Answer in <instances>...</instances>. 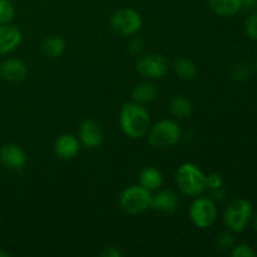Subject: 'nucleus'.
<instances>
[{
  "instance_id": "f8f14e48",
  "label": "nucleus",
  "mask_w": 257,
  "mask_h": 257,
  "mask_svg": "<svg viewBox=\"0 0 257 257\" xmlns=\"http://www.w3.org/2000/svg\"><path fill=\"white\" fill-rule=\"evenodd\" d=\"M80 148V142L75 136L70 133H64L55 140L54 152L62 160H72L78 155Z\"/></svg>"
},
{
  "instance_id": "4468645a",
  "label": "nucleus",
  "mask_w": 257,
  "mask_h": 257,
  "mask_svg": "<svg viewBox=\"0 0 257 257\" xmlns=\"http://www.w3.org/2000/svg\"><path fill=\"white\" fill-rule=\"evenodd\" d=\"M178 207V197L172 190H161L152 195L151 208L163 213H173Z\"/></svg>"
},
{
  "instance_id": "ddd939ff",
  "label": "nucleus",
  "mask_w": 257,
  "mask_h": 257,
  "mask_svg": "<svg viewBox=\"0 0 257 257\" xmlns=\"http://www.w3.org/2000/svg\"><path fill=\"white\" fill-rule=\"evenodd\" d=\"M27 64L17 58H10L0 64V75L8 82H20L27 77Z\"/></svg>"
},
{
  "instance_id": "7c9ffc66",
  "label": "nucleus",
  "mask_w": 257,
  "mask_h": 257,
  "mask_svg": "<svg viewBox=\"0 0 257 257\" xmlns=\"http://www.w3.org/2000/svg\"><path fill=\"white\" fill-rule=\"evenodd\" d=\"M255 226H256V230H257V217H256V221H255Z\"/></svg>"
},
{
  "instance_id": "2f4dec72",
  "label": "nucleus",
  "mask_w": 257,
  "mask_h": 257,
  "mask_svg": "<svg viewBox=\"0 0 257 257\" xmlns=\"http://www.w3.org/2000/svg\"><path fill=\"white\" fill-rule=\"evenodd\" d=\"M256 67H257V63H256Z\"/></svg>"
},
{
  "instance_id": "f03ea898",
  "label": "nucleus",
  "mask_w": 257,
  "mask_h": 257,
  "mask_svg": "<svg viewBox=\"0 0 257 257\" xmlns=\"http://www.w3.org/2000/svg\"><path fill=\"white\" fill-rule=\"evenodd\" d=\"M176 183L181 192L190 197L201 196L207 188L206 175L195 163H183L176 172Z\"/></svg>"
},
{
  "instance_id": "5701e85b",
  "label": "nucleus",
  "mask_w": 257,
  "mask_h": 257,
  "mask_svg": "<svg viewBox=\"0 0 257 257\" xmlns=\"http://www.w3.org/2000/svg\"><path fill=\"white\" fill-rule=\"evenodd\" d=\"M233 243H235V238L231 233L223 232L218 236L217 245L221 250H230L233 247Z\"/></svg>"
},
{
  "instance_id": "bb28decb",
  "label": "nucleus",
  "mask_w": 257,
  "mask_h": 257,
  "mask_svg": "<svg viewBox=\"0 0 257 257\" xmlns=\"http://www.w3.org/2000/svg\"><path fill=\"white\" fill-rule=\"evenodd\" d=\"M143 49H145V43H143V40L141 39V38H135V39L131 42L130 44L131 53H133V54H140Z\"/></svg>"
},
{
  "instance_id": "9d476101",
  "label": "nucleus",
  "mask_w": 257,
  "mask_h": 257,
  "mask_svg": "<svg viewBox=\"0 0 257 257\" xmlns=\"http://www.w3.org/2000/svg\"><path fill=\"white\" fill-rule=\"evenodd\" d=\"M0 162L9 170H22L27 163V156L18 145H4L0 148Z\"/></svg>"
},
{
  "instance_id": "6ab92c4d",
  "label": "nucleus",
  "mask_w": 257,
  "mask_h": 257,
  "mask_svg": "<svg viewBox=\"0 0 257 257\" xmlns=\"http://www.w3.org/2000/svg\"><path fill=\"white\" fill-rule=\"evenodd\" d=\"M173 68H175L176 74H177L181 79H193L198 73V69L197 67H196L195 63L190 59H186V58H180V59L176 60Z\"/></svg>"
},
{
  "instance_id": "39448f33",
  "label": "nucleus",
  "mask_w": 257,
  "mask_h": 257,
  "mask_svg": "<svg viewBox=\"0 0 257 257\" xmlns=\"http://www.w3.org/2000/svg\"><path fill=\"white\" fill-rule=\"evenodd\" d=\"M190 218L198 228H208L217 220V207L212 198L197 197L193 200L190 207Z\"/></svg>"
},
{
  "instance_id": "20e7f679",
  "label": "nucleus",
  "mask_w": 257,
  "mask_h": 257,
  "mask_svg": "<svg viewBox=\"0 0 257 257\" xmlns=\"http://www.w3.org/2000/svg\"><path fill=\"white\" fill-rule=\"evenodd\" d=\"M152 193L141 185H133L123 190L119 196V206L130 215H140L151 208Z\"/></svg>"
},
{
  "instance_id": "aec40b11",
  "label": "nucleus",
  "mask_w": 257,
  "mask_h": 257,
  "mask_svg": "<svg viewBox=\"0 0 257 257\" xmlns=\"http://www.w3.org/2000/svg\"><path fill=\"white\" fill-rule=\"evenodd\" d=\"M171 113L175 115L176 118L180 119H185L188 118L192 113V104L190 100L185 97H176L173 98L171 102Z\"/></svg>"
},
{
  "instance_id": "a878e982",
  "label": "nucleus",
  "mask_w": 257,
  "mask_h": 257,
  "mask_svg": "<svg viewBox=\"0 0 257 257\" xmlns=\"http://www.w3.org/2000/svg\"><path fill=\"white\" fill-rule=\"evenodd\" d=\"M248 74H250V70H248L247 67H245V65H238V67H236L235 69H233L232 77L233 79L242 82V80L247 79Z\"/></svg>"
},
{
  "instance_id": "9b49d317",
  "label": "nucleus",
  "mask_w": 257,
  "mask_h": 257,
  "mask_svg": "<svg viewBox=\"0 0 257 257\" xmlns=\"http://www.w3.org/2000/svg\"><path fill=\"white\" fill-rule=\"evenodd\" d=\"M23 35L19 28L12 24H0V55L9 54L22 43Z\"/></svg>"
},
{
  "instance_id": "b1692460",
  "label": "nucleus",
  "mask_w": 257,
  "mask_h": 257,
  "mask_svg": "<svg viewBox=\"0 0 257 257\" xmlns=\"http://www.w3.org/2000/svg\"><path fill=\"white\" fill-rule=\"evenodd\" d=\"M231 255L233 257H255V251L250 247L248 245H238L236 247H233Z\"/></svg>"
},
{
  "instance_id": "c85d7f7f",
  "label": "nucleus",
  "mask_w": 257,
  "mask_h": 257,
  "mask_svg": "<svg viewBox=\"0 0 257 257\" xmlns=\"http://www.w3.org/2000/svg\"><path fill=\"white\" fill-rule=\"evenodd\" d=\"M257 5V0H242V8L243 9H253Z\"/></svg>"
},
{
  "instance_id": "f3484780",
  "label": "nucleus",
  "mask_w": 257,
  "mask_h": 257,
  "mask_svg": "<svg viewBox=\"0 0 257 257\" xmlns=\"http://www.w3.org/2000/svg\"><path fill=\"white\" fill-rule=\"evenodd\" d=\"M163 183V176L156 167H146L140 173V185L151 192L160 188Z\"/></svg>"
},
{
  "instance_id": "393cba45",
  "label": "nucleus",
  "mask_w": 257,
  "mask_h": 257,
  "mask_svg": "<svg viewBox=\"0 0 257 257\" xmlns=\"http://www.w3.org/2000/svg\"><path fill=\"white\" fill-rule=\"evenodd\" d=\"M206 185L207 188L212 190H218V188L222 187L223 180L218 173H211V175L206 176Z\"/></svg>"
},
{
  "instance_id": "c756f323",
  "label": "nucleus",
  "mask_w": 257,
  "mask_h": 257,
  "mask_svg": "<svg viewBox=\"0 0 257 257\" xmlns=\"http://www.w3.org/2000/svg\"><path fill=\"white\" fill-rule=\"evenodd\" d=\"M8 256H9V253H8L7 251L0 250V257H8Z\"/></svg>"
},
{
  "instance_id": "2eb2a0df",
  "label": "nucleus",
  "mask_w": 257,
  "mask_h": 257,
  "mask_svg": "<svg viewBox=\"0 0 257 257\" xmlns=\"http://www.w3.org/2000/svg\"><path fill=\"white\" fill-rule=\"evenodd\" d=\"M157 87L153 83L143 82L133 88L132 99L133 102L140 103V104H146V103L153 102L157 98Z\"/></svg>"
},
{
  "instance_id": "f257e3e1",
  "label": "nucleus",
  "mask_w": 257,
  "mask_h": 257,
  "mask_svg": "<svg viewBox=\"0 0 257 257\" xmlns=\"http://www.w3.org/2000/svg\"><path fill=\"white\" fill-rule=\"evenodd\" d=\"M119 124L127 137L138 140L147 136L151 128V115L140 103H124L120 109Z\"/></svg>"
},
{
  "instance_id": "6e6552de",
  "label": "nucleus",
  "mask_w": 257,
  "mask_h": 257,
  "mask_svg": "<svg viewBox=\"0 0 257 257\" xmlns=\"http://www.w3.org/2000/svg\"><path fill=\"white\" fill-rule=\"evenodd\" d=\"M137 72L148 79H160L168 70V62L161 54H147L137 62Z\"/></svg>"
},
{
  "instance_id": "1a4fd4ad",
  "label": "nucleus",
  "mask_w": 257,
  "mask_h": 257,
  "mask_svg": "<svg viewBox=\"0 0 257 257\" xmlns=\"http://www.w3.org/2000/svg\"><path fill=\"white\" fill-rule=\"evenodd\" d=\"M103 137L104 136L102 128L94 119H85L80 123L78 130V140L84 147L89 150L99 147L103 142Z\"/></svg>"
},
{
  "instance_id": "dca6fc26",
  "label": "nucleus",
  "mask_w": 257,
  "mask_h": 257,
  "mask_svg": "<svg viewBox=\"0 0 257 257\" xmlns=\"http://www.w3.org/2000/svg\"><path fill=\"white\" fill-rule=\"evenodd\" d=\"M211 9L220 17H232L242 9V0H208Z\"/></svg>"
},
{
  "instance_id": "cd10ccee",
  "label": "nucleus",
  "mask_w": 257,
  "mask_h": 257,
  "mask_svg": "<svg viewBox=\"0 0 257 257\" xmlns=\"http://www.w3.org/2000/svg\"><path fill=\"white\" fill-rule=\"evenodd\" d=\"M100 255L103 257H120L123 255L119 251V248L114 247V246H109V247H105L104 250L100 252Z\"/></svg>"
},
{
  "instance_id": "7ed1b4c3",
  "label": "nucleus",
  "mask_w": 257,
  "mask_h": 257,
  "mask_svg": "<svg viewBox=\"0 0 257 257\" xmlns=\"http://www.w3.org/2000/svg\"><path fill=\"white\" fill-rule=\"evenodd\" d=\"M181 138V128L176 120L162 119L151 125L147 140L152 147L166 150L173 147Z\"/></svg>"
},
{
  "instance_id": "4be33fe9",
  "label": "nucleus",
  "mask_w": 257,
  "mask_h": 257,
  "mask_svg": "<svg viewBox=\"0 0 257 257\" xmlns=\"http://www.w3.org/2000/svg\"><path fill=\"white\" fill-rule=\"evenodd\" d=\"M245 29L246 34H247L251 39L257 40V12L252 13V14L246 19Z\"/></svg>"
},
{
  "instance_id": "423d86ee",
  "label": "nucleus",
  "mask_w": 257,
  "mask_h": 257,
  "mask_svg": "<svg viewBox=\"0 0 257 257\" xmlns=\"http://www.w3.org/2000/svg\"><path fill=\"white\" fill-rule=\"evenodd\" d=\"M143 25L140 13L131 8H122L117 10L110 18V27L117 34L122 37H131L137 34Z\"/></svg>"
},
{
  "instance_id": "412c9836",
  "label": "nucleus",
  "mask_w": 257,
  "mask_h": 257,
  "mask_svg": "<svg viewBox=\"0 0 257 257\" xmlns=\"http://www.w3.org/2000/svg\"><path fill=\"white\" fill-rule=\"evenodd\" d=\"M15 14L14 5L9 0H0V24H8Z\"/></svg>"
},
{
  "instance_id": "0eeeda50",
  "label": "nucleus",
  "mask_w": 257,
  "mask_h": 257,
  "mask_svg": "<svg viewBox=\"0 0 257 257\" xmlns=\"http://www.w3.org/2000/svg\"><path fill=\"white\" fill-rule=\"evenodd\" d=\"M252 207L246 200H236L228 205L225 211V223L233 232H242L250 222Z\"/></svg>"
},
{
  "instance_id": "a211bd4d",
  "label": "nucleus",
  "mask_w": 257,
  "mask_h": 257,
  "mask_svg": "<svg viewBox=\"0 0 257 257\" xmlns=\"http://www.w3.org/2000/svg\"><path fill=\"white\" fill-rule=\"evenodd\" d=\"M65 42L59 35H49L42 43V52L49 58H58L64 53Z\"/></svg>"
}]
</instances>
